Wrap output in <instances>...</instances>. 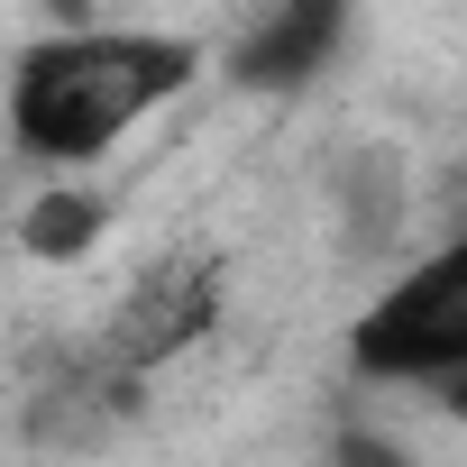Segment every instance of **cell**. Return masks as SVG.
Instances as JSON below:
<instances>
[{"label": "cell", "instance_id": "cell-1", "mask_svg": "<svg viewBox=\"0 0 467 467\" xmlns=\"http://www.w3.org/2000/svg\"><path fill=\"white\" fill-rule=\"evenodd\" d=\"M202 74L192 37L165 28H56L10 65V138L37 165H92L110 156L147 110H165Z\"/></svg>", "mask_w": 467, "mask_h": 467}, {"label": "cell", "instance_id": "cell-2", "mask_svg": "<svg viewBox=\"0 0 467 467\" xmlns=\"http://www.w3.org/2000/svg\"><path fill=\"white\" fill-rule=\"evenodd\" d=\"M348 376L367 385H449L467 376V229L431 248L412 275H394L358 321H348Z\"/></svg>", "mask_w": 467, "mask_h": 467}, {"label": "cell", "instance_id": "cell-3", "mask_svg": "<svg viewBox=\"0 0 467 467\" xmlns=\"http://www.w3.org/2000/svg\"><path fill=\"white\" fill-rule=\"evenodd\" d=\"M211 312H220V266L211 257H174V266H156L138 294H119V321H110V367L119 376H147V367H165V358H183L202 330H211Z\"/></svg>", "mask_w": 467, "mask_h": 467}, {"label": "cell", "instance_id": "cell-4", "mask_svg": "<svg viewBox=\"0 0 467 467\" xmlns=\"http://www.w3.org/2000/svg\"><path fill=\"white\" fill-rule=\"evenodd\" d=\"M339 37H348V10H339V0H294V10H266V19L248 28V47H239V83L294 92V83L321 74V56H330Z\"/></svg>", "mask_w": 467, "mask_h": 467}, {"label": "cell", "instance_id": "cell-5", "mask_svg": "<svg viewBox=\"0 0 467 467\" xmlns=\"http://www.w3.org/2000/svg\"><path fill=\"white\" fill-rule=\"evenodd\" d=\"M101 229H110V202H101V192L56 183V192H37V202L19 211V248H28L37 266H74V257H92V248H101Z\"/></svg>", "mask_w": 467, "mask_h": 467}, {"label": "cell", "instance_id": "cell-6", "mask_svg": "<svg viewBox=\"0 0 467 467\" xmlns=\"http://www.w3.org/2000/svg\"><path fill=\"white\" fill-rule=\"evenodd\" d=\"M330 467H412L394 440H376V431H339V458Z\"/></svg>", "mask_w": 467, "mask_h": 467}, {"label": "cell", "instance_id": "cell-7", "mask_svg": "<svg viewBox=\"0 0 467 467\" xmlns=\"http://www.w3.org/2000/svg\"><path fill=\"white\" fill-rule=\"evenodd\" d=\"M431 403H440L449 421H467V376H449V385H431Z\"/></svg>", "mask_w": 467, "mask_h": 467}]
</instances>
